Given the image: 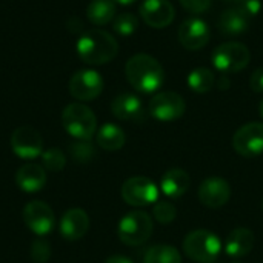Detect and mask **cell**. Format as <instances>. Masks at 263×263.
<instances>
[{
	"label": "cell",
	"mask_w": 263,
	"mask_h": 263,
	"mask_svg": "<svg viewBox=\"0 0 263 263\" xmlns=\"http://www.w3.org/2000/svg\"><path fill=\"white\" fill-rule=\"evenodd\" d=\"M219 88H220V89L230 88V80H228V79H225V76H223V77H220V80H219Z\"/></svg>",
	"instance_id": "cell-35"
},
{
	"label": "cell",
	"mask_w": 263,
	"mask_h": 263,
	"mask_svg": "<svg viewBox=\"0 0 263 263\" xmlns=\"http://www.w3.org/2000/svg\"><path fill=\"white\" fill-rule=\"evenodd\" d=\"M236 8L240 9L245 15L256 17L262 11V0H236Z\"/></svg>",
	"instance_id": "cell-30"
},
{
	"label": "cell",
	"mask_w": 263,
	"mask_h": 263,
	"mask_svg": "<svg viewBox=\"0 0 263 263\" xmlns=\"http://www.w3.org/2000/svg\"><path fill=\"white\" fill-rule=\"evenodd\" d=\"M114 2H117V3H120V5H131V3H134L136 0H114Z\"/></svg>",
	"instance_id": "cell-36"
},
{
	"label": "cell",
	"mask_w": 263,
	"mask_h": 263,
	"mask_svg": "<svg viewBox=\"0 0 263 263\" xmlns=\"http://www.w3.org/2000/svg\"><path fill=\"white\" fill-rule=\"evenodd\" d=\"M259 112H260V116L263 117V99L260 100V103H259Z\"/></svg>",
	"instance_id": "cell-37"
},
{
	"label": "cell",
	"mask_w": 263,
	"mask_h": 263,
	"mask_svg": "<svg viewBox=\"0 0 263 263\" xmlns=\"http://www.w3.org/2000/svg\"><path fill=\"white\" fill-rule=\"evenodd\" d=\"M117 40L102 29L86 31L77 42V54L88 65H105L117 55Z\"/></svg>",
	"instance_id": "cell-2"
},
{
	"label": "cell",
	"mask_w": 263,
	"mask_h": 263,
	"mask_svg": "<svg viewBox=\"0 0 263 263\" xmlns=\"http://www.w3.org/2000/svg\"><path fill=\"white\" fill-rule=\"evenodd\" d=\"M236 153L243 157H256L263 153V123L251 122L239 128L233 137Z\"/></svg>",
	"instance_id": "cell-11"
},
{
	"label": "cell",
	"mask_w": 263,
	"mask_h": 263,
	"mask_svg": "<svg viewBox=\"0 0 263 263\" xmlns=\"http://www.w3.org/2000/svg\"><path fill=\"white\" fill-rule=\"evenodd\" d=\"M89 228V217L86 211L80 208L68 210L60 219V234L66 240L82 239Z\"/></svg>",
	"instance_id": "cell-16"
},
{
	"label": "cell",
	"mask_w": 263,
	"mask_h": 263,
	"mask_svg": "<svg viewBox=\"0 0 263 263\" xmlns=\"http://www.w3.org/2000/svg\"><path fill=\"white\" fill-rule=\"evenodd\" d=\"M211 31L200 18H186L179 26V40L190 51H199L210 42Z\"/></svg>",
	"instance_id": "cell-13"
},
{
	"label": "cell",
	"mask_w": 263,
	"mask_h": 263,
	"mask_svg": "<svg viewBox=\"0 0 263 263\" xmlns=\"http://www.w3.org/2000/svg\"><path fill=\"white\" fill-rule=\"evenodd\" d=\"M15 182L18 188L25 193H39L46 185L45 168L35 163H26L18 168L15 174Z\"/></svg>",
	"instance_id": "cell-18"
},
{
	"label": "cell",
	"mask_w": 263,
	"mask_h": 263,
	"mask_svg": "<svg viewBox=\"0 0 263 263\" xmlns=\"http://www.w3.org/2000/svg\"><path fill=\"white\" fill-rule=\"evenodd\" d=\"M143 263H182V256L174 247L156 245L145 253Z\"/></svg>",
	"instance_id": "cell-25"
},
{
	"label": "cell",
	"mask_w": 263,
	"mask_h": 263,
	"mask_svg": "<svg viewBox=\"0 0 263 263\" xmlns=\"http://www.w3.org/2000/svg\"><path fill=\"white\" fill-rule=\"evenodd\" d=\"M112 114L126 122H143L145 120V109L142 100L134 94H120L111 103Z\"/></svg>",
	"instance_id": "cell-17"
},
{
	"label": "cell",
	"mask_w": 263,
	"mask_h": 263,
	"mask_svg": "<svg viewBox=\"0 0 263 263\" xmlns=\"http://www.w3.org/2000/svg\"><path fill=\"white\" fill-rule=\"evenodd\" d=\"M213 263H214V262H213Z\"/></svg>",
	"instance_id": "cell-41"
},
{
	"label": "cell",
	"mask_w": 263,
	"mask_h": 263,
	"mask_svg": "<svg viewBox=\"0 0 263 263\" xmlns=\"http://www.w3.org/2000/svg\"><path fill=\"white\" fill-rule=\"evenodd\" d=\"M185 99L173 91L156 94L149 102V114L160 122H173L185 114Z\"/></svg>",
	"instance_id": "cell-9"
},
{
	"label": "cell",
	"mask_w": 263,
	"mask_h": 263,
	"mask_svg": "<svg viewBox=\"0 0 263 263\" xmlns=\"http://www.w3.org/2000/svg\"><path fill=\"white\" fill-rule=\"evenodd\" d=\"M233 263H240V262H233Z\"/></svg>",
	"instance_id": "cell-39"
},
{
	"label": "cell",
	"mask_w": 263,
	"mask_h": 263,
	"mask_svg": "<svg viewBox=\"0 0 263 263\" xmlns=\"http://www.w3.org/2000/svg\"><path fill=\"white\" fill-rule=\"evenodd\" d=\"M248 26H250V17L245 15L236 6L225 9L220 14L219 23H217L220 34L225 37H237V35L243 34L248 29Z\"/></svg>",
	"instance_id": "cell-19"
},
{
	"label": "cell",
	"mask_w": 263,
	"mask_h": 263,
	"mask_svg": "<svg viewBox=\"0 0 263 263\" xmlns=\"http://www.w3.org/2000/svg\"><path fill=\"white\" fill-rule=\"evenodd\" d=\"M153 214H154L157 222H160V223H171L176 219V216H177V210H176V206L171 202L162 200V202H157L154 205Z\"/></svg>",
	"instance_id": "cell-28"
},
{
	"label": "cell",
	"mask_w": 263,
	"mask_h": 263,
	"mask_svg": "<svg viewBox=\"0 0 263 263\" xmlns=\"http://www.w3.org/2000/svg\"><path fill=\"white\" fill-rule=\"evenodd\" d=\"M220 239L214 233L206 230H196L190 233L183 240V251L194 262H216L220 254Z\"/></svg>",
	"instance_id": "cell-4"
},
{
	"label": "cell",
	"mask_w": 263,
	"mask_h": 263,
	"mask_svg": "<svg viewBox=\"0 0 263 263\" xmlns=\"http://www.w3.org/2000/svg\"><path fill=\"white\" fill-rule=\"evenodd\" d=\"M62 125L77 140H91L97 131L96 114L83 103H69L62 112Z\"/></svg>",
	"instance_id": "cell-3"
},
{
	"label": "cell",
	"mask_w": 263,
	"mask_h": 263,
	"mask_svg": "<svg viewBox=\"0 0 263 263\" xmlns=\"http://www.w3.org/2000/svg\"><path fill=\"white\" fill-rule=\"evenodd\" d=\"M86 17L91 23L97 26L108 25L116 17L114 0H91L86 8Z\"/></svg>",
	"instance_id": "cell-23"
},
{
	"label": "cell",
	"mask_w": 263,
	"mask_h": 263,
	"mask_svg": "<svg viewBox=\"0 0 263 263\" xmlns=\"http://www.w3.org/2000/svg\"><path fill=\"white\" fill-rule=\"evenodd\" d=\"M68 89L74 99L82 102H89L102 94L103 79L94 69H80L71 76Z\"/></svg>",
	"instance_id": "cell-8"
},
{
	"label": "cell",
	"mask_w": 263,
	"mask_h": 263,
	"mask_svg": "<svg viewBox=\"0 0 263 263\" xmlns=\"http://www.w3.org/2000/svg\"><path fill=\"white\" fill-rule=\"evenodd\" d=\"M179 2L186 11L193 14H203L211 6V0H179Z\"/></svg>",
	"instance_id": "cell-31"
},
{
	"label": "cell",
	"mask_w": 263,
	"mask_h": 263,
	"mask_svg": "<svg viewBox=\"0 0 263 263\" xmlns=\"http://www.w3.org/2000/svg\"><path fill=\"white\" fill-rule=\"evenodd\" d=\"M254 247V233L248 228H236L225 242V251L230 257L239 259L251 253Z\"/></svg>",
	"instance_id": "cell-21"
},
{
	"label": "cell",
	"mask_w": 263,
	"mask_h": 263,
	"mask_svg": "<svg viewBox=\"0 0 263 263\" xmlns=\"http://www.w3.org/2000/svg\"><path fill=\"white\" fill-rule=\"evenodd\" d=\"M186 83H188V86L194 92L205 94V92H210L214 88V85H216V76L208 68H196V69H193L188 74Z\"/></svg>",
	"instance_id": "cell-24"
},
{
	"label": "cell",
	"mask_w": 263,
	"mask_h": 263,
	"mask_svg": "<svg viewBox=\"0 0 263 263\" xmlns=\"http://www.w3.org/2000/svg\"><path fill=\"white\" fill-rule=\"evenodd\" d=\"M230 197V183L219 176L206 177L199 188V200L208 208H220L228 203Z\"/></svg>",
	"instance_id": "cell-14"
},
{
	"label": "cell",
	"mask_w": 263,
	"mask_h": 263,
	"mask_svg": "<svg viewBox=\"0 0 263 263\" xmlns=\"http://www.w3.org/2000/svg\"><path fill=\"white\" fill-rule=\"evenodd\" d=\"M105 263H133V260H129L128 257H123V256H112V257L106 259Z\"/></svg>",
	"instance_id": "cell-34"
},
{
	"label": "cell",
	"mask_w": 263,
	"mask_h": 263,
	"mask_svg": "<svg viewBox=\"0 0 263 263\" xmlns=\"http://www.w3.org/2000/svg\"><path fill=\"white\" fill-rule=\"evenodd\" d=\"M140 15L148 26L166 28L174 20V6L170 0H143L140 5Z\"/></svg>",
	"instance_id": "cell-15"
},
{
	"label": "cell",
	"mask_w": 263,
	"mask_h": 263,
	"mask_svg": "<svg viewBox=\"0 0 263 263\" xmlns=\"http://www.w3.org/2000/svg\"><path fill=\"white\" fill-rule=\"evenodd\" d=\"M11 148L20 159H35L43 153V139L32 126H18L11 136Z\"/></svg>",
	"instance_id": "cell-12"
},
{
	"label": "cell",
	"mask_w": 263,
	"mask_h": 263,
	"mask_svg": "<svg viewBox=\"0 0 263 263\" xmlns=\"http://www.w3.org/2000/svg\"><path fill=\"white\" fill-rule=\"evenodd\" d=\"M153 219L145 211H131L120 222L117 228L119 239L128 247H139L145 243L153 234Z\"/></svg>",
	"instance_id": "cell-6"
},
{
	"label": "cell",
	"mask_w": 263,
	"mask_h": 263,
	"mask_svg": "<svg viewBox=\"0 0 263 263\" xmlns=\"http://www.w3.org/2000/svg\"><path fill=\"white\" fill-rule=\"evenodd\" d=\"M31 256H32V260L37 263H45L49 256H51V247L48 242L39 239L32 243L31 247Z\"/></svg>",
	"instance_id": "cell-29"
},
{
	"label": "cell",
	"mask_w": 263,
	"mask_h": 263,
	"mask_svg": "<svg viewBox=\"0 0 263 263\" xmlns=\"http://www.w3.org/2000/svg\"><path fill=\"white\" fill-rule=\"evenodd\" d=\"M122 197L128 205L146 206L157 202L159 190L153 180L145 176H134L122 185Z\"/></svg>",
	"instance_id": "cell-7"
},
{
	"label": "cell",
	"mask_w": 263,
	"mask_h": 263,
	"mask_svg": "<svg viewBox=\"0 0 263 263\" xmlns=\"http://www.w3.org/2000/svg\"><path fill=\"white\" fill-rule=\"evenodd\" d=\"M126 142L123 129L114 123H105L97 131V145L105 151H117Z\"/></svg>",
	"instance_id": "cell-22"
},
{
	"label": "cell",
	"mask_w": 263,
	"mask_h": 263,
	"mask_svg": "<svg viewBox=\"0 0 263 263\" xmlns=\"http://www.w3.org/2000/svg\"><path fill=\"white\" fill-rule=\"evenodd\" d=\"M139 18L131 12H122L119 14L112 22V29L122 37H129L137 31Z\"/></svg>",
	"instance_id": "cell-26"
},
{
	"label": "cell",
	"mask_w": 263,
	"mask_h": 263,
	"mask_svg": "<svg viewBox=\"0 0 263 263\" xmlns=\"http://www.w3.org/2000/svg\"><path fill=\"white\" fill-rule=\"evenodd\" d=\"M71 151H72V154L76 156V159H79V160H86L88 157H91L92 156V146L88 143V140H80L79 143H76V145H72L71 146Z\"/></svg>",
	"instance_id": "cell-32"
},
{
	"label": "cell",
	"mask_w": 263,
	"mask_h": 263,
	"mask_svg": "<svg viewBox=\"0 0 263 263\" xmlns=\"http://www.w3.org/2000/svg\"><path fill=\"white\" fill-rule=\"evenodd\" d=\"M251 60L250 49L240 42H227L219 45L211 55L214 68L222 74H234L248 66Z\"/></svg>",
	"instance_id": "cell-5"
},
{
	"label": "cell",
	"mask_w": 263,
	"mask_h": 263,
	"mask_svg": "<svg viewBox=\"0 0 263 263\" xmlns=\"http://www.w3.org/2000/svg\"><path fill=\"white\" fill-rule=\"evenodd\" d=\"M42 165L48 170V171H62L66 165V157L65 154L57 149V148H49L46 151L42 153Z\"/></svg>",
	"instance_id": "cell-27"
},
{
	"label": "cell",
	"mask_w": 263,
	"mask_h": 263,
	"mask_svg": "<svg viewBox=\"0 0 263 263\" xmlns=\"http://www.w3.org/2000/svg\"><path fill=\"white\" fill-rule=\"evenodd\" d=\"M225 2H236V0H225Z\"/></svg>",
	"instance_id": "cell-38"
},
{
	"label": "cell",
	"mask_w": 263,
	"mask_h": 263,
	"mask_svg": "<svg viewBox=\"0 0 263 263\" xmlns=\"http://www.w3.org/2000/svg\"><path fill=\"white\" fill-rule=\"evenodd\" d=\"M250 86L254 92H263V66L257 68L250 77Z\"/></svg>",
	"instance_id": "cell-33"
},
{
	"label": "cell",
	"mask_w": 263,
	"mask_h": 263,
	"mask_svg": "<svg viewBox=\"0 0 263 263\" xmlns=\"http://www.w3.org/2000/svg\"><path fill=\"white\" fill-rule=\"evenodd\" d=\"M25 225L32 231L35 236H46L49 234L55 227V216L49 205H46L42 200L29 202L22 213Z\"/></svg>",
	"instance_id": "cell-10"
},
{
	"label": "cell",
	"mask_w": 263,
	"mask_h": 263,
	"mask_svg": "<svg viewBox=\"0 0 263 263\" xmlns=\"http://www.w3.org/2000/svg\"><path fill=\"white\" fill-rule=\"evenodd\" d=\"M129 85L143 94L156 92L165 82V69L157 59L149 54H136L125 65Z\"/></svg>",
	"instance_id": "cell-1"
},
{
	"label": "cell",
	"mask_w": 263,
	"mask_h": 263,
	"mask_svg": "<svg viewBox=\"0 0 263 263\" xmlns=\"http://www.w3.org/2000/svg\"><path fill=\"white\" fill-rule=\"evenodd\" d=\"M262 206H263V202H262Z\"/></svg>",
	"instance_id": "cell-40"
},
{
	"label": "cell",
	"mask_w": 263,
	"mask_h": 263,
	"mask_svg": "<svg viewBox=\"0 0 263 263\" xmlns=\"http://www.w3.org/2000/svg\"><path fill=\"white\" fill-rule=\"evenodd\" d=\"M191 185L190 174L180 168L168 170L160 180V190L168 199H179L182 197Z\"/></svg>",
	"instance_id": "cell-20"
}]
</instances>
